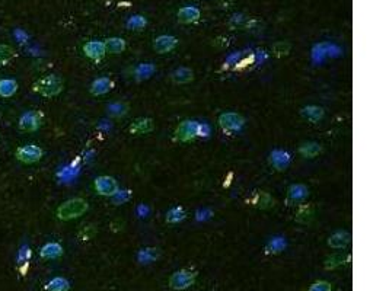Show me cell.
<instances>
[{
  "instance_id": "obj_10",
  "label": "cell",
  "mask_w": 389,
  "mask_h": 291,
  "mask_svg": "<svg viewBox=\"0 0 389 291\" xmlns=\"http://www.w3.org/2000/svg\"><path fill=\"white\" fill-rule=\"evenodd\" d=\"M83 53L86 57H89L95 61H99L106 54V50H105V44L102 41H89L83 46Z\"/></svg>"
},
{
  "instance_id": "obj_22",
  "label": "cell",
  "mask_w": 389,
  "mask_h": 291,
  "mask_svg": "<svg viewBox=\"0 0 389 291\" xmlns=\"http://www.w3.org/2000/svg\"><path fill=\"white\" fill-rule=\"evenodd\" d=\"M69 288H70L69 281H67L66 278H61V277L53 278V280L46 285V290L47 291H67Z\"/></svg>"
},
{
  "instance_id": "obj_29",
  "label": "cell",
  "mask_w": 389,
  "mask_h": 291,
  "mask_svg": "<svg viewBox=\"0 0 389 291\" xmlns=\"http://www.w3.org/2000/svg\"><path fill=\"white\" fill-rule=\"evenodd\" d=\"M156 258H158V249H143L139 254V259L142 262H150V261H155Z\"/></svg>"
},
{
  "instance_id": "obj_25",
  "label": "cell",
  "mask_w": 389,
  "mask_h": 291,
  "mask_svg": "<svg viewBox=\"0 0 389 291\" xmlns=\"http://www.w3.org/2000/svg\"><path fill=\"white\" fill-rule=\"evenodd\" d=\"M15 56H16L15 48L6 46V44H0V66H6Z\"/></svg>"
},
{
  "instance_id": "obj_12",
  "label": "cell",
  "mask_w": 389,
  "mask_h": 291,
  "mask_svg": "<svg viewBox=\"0 0 389 291\" xmlns=\"http://www.w3.org/2000/svg\"><path fill=\"white\" fill-rule=\"evenodd\" d=\"M270 163L277 170H285L290 165V154L282 150H274L270 154Z\"/></svg>"
},
{
  "instance_id": "obj_26",
  "label": "cell",
  "mask_w": 389,
  "mask_h": 291,
  "mask_svg": "<svg viewBox=\"0 0 389 291\" xmlns=\"http://www.w3.org/2000/svg\"><path fill=\"white\" fill-rule=\"evenodd\" d=\"M290 42H287V41H278V42H275L274 46H273V54L277 57H283L287 56L289 54V51H290Z\"/></svg>"
},
{
  "instance_id": "obj_18",
  "label": "cell",
  "mask_w": 389,
  "mask_h": 291,
  "mask_svg": "<svg viewBox=\"0 0 389 291\" xmlns=\"http://www.w3.org/2000/svg\"><path fill=\"white\" fill-rule=\"evenodd\" d=\"M18 92V83L13 79H2L0 80V96L2 98H12Z\"/></svg>"
},
{
  "instance_id": "obj_28",
  "label": "cell",
  "mask_w": 389,
  "mask_h": 291,
  "mask_svg": "<svg viewBox=\"0 0 389 291\" xmlns=\"http://www.w3.org/2000/svg\"><path fill=\"white\" fill-rule=\"evenodd\" d=\"M108 113H110V115H113V117H123V115L128 113V106L125 103L121 102L113 103V105L108 106Z\"/></svg>"
},
{
  "instance_id": "obj_4",
  "label": "cell",
  "mask_w": 389,
  "mask_h": 291,
  "mask_svg": "<svg viewBox=\"0 0 389 291\" xmlns=\"http://www.w3.org/2000/svg\"><path fill=\"white\" fill-rule=\"evenodd\" d=\"M197 278V273L191 270H180L174 273L169 278V287L174 290H187L194 285Z\"/></svg>"
},
{
  "instance_id": "obj_31",
  "label": "cell",
  "mask_w": 389,
  "mask_h": 291,
  "mask_svg": "<svg viewBox=\"0 0 389 291\" xmlns=\"http://www.w3.org/2000/svg\"><path fill=\"white\" fill-rule=\"evenodd\" d=\"M308 291H332V285L328 281H316L308 288Z\"/></svg>"
},
{
  "instance_id": "obj_1",
  "label": "cell",
  "mask_w": 389,
  "mask_h": 291,
  "mask_svg": "<svg viewBox=\"0 0 389 291\" xmlns=\"http://www.w3.org/2000/svg\"><path fill=\"white\" fill-rule=\"evenodd\" d=\"M88 208H89V206H88L86 199H83V198H72V199L64 201L61 206L58 207L57 217L63 221H69V220L83 216L88 211Z\"/></svg>"
},
{
  "instance_id": "obj_3",
  "label": "cell",
  "mask_w": 389,
  "mask_h": 291,
  "mask_svg": "<svg viewBox=\"0 0 389 291\" xmlns=\"http://www.w3.org/2000/svg\"><path fill=\"white\" fill-rule=\"evenodd\" d=\"M204 125H201L197 121H182L175 130V140L181 143H188V141L196 140L200 136H206L204 134Z\"/></svg>"
},
{
  "instance_id": "obj_33",
  "label": "cell",
  "mask_w": 389,
  "mask_h": 291,
  "mask_svg": "<svg viewBox=\"0 0 389 291\" xmlns=\"http://www.w3.org/2000/svg\"><path fill=\"white\" fill-rule=\"evenodd\" d=\"M29 258H31V249H29L28 246H24V248H20L19 256H18V261H19V262H27Z\"/></svg>"
},
{
  "instance_id": "obj_5",
  "label": "cell",
  "mask_w": 389,
  "mask_h": 291,
  "mask_svg": "<svg viewBox=\"0 0 389 291\" xmlns=\"http://www.w3.org/2000/svg\"><path fill=\"white\" fill-rule=\"evenodd\" d=\"M219 125L222 127L223 131L235 132L242 130L245 125V118L236 113H225L219 117Z\"/></svg>"
},
{
  "instance_id": "obj_6",
  "label": "cell",
  "mask_w": 389,
  "mask_h": 291,
  "mask_svg": "<svg viewBox=\"0 0 389 291\" xmlns=\"http://www.w3.org/2000/svg\"><path fill=\"white\" fill-rule=\"evenodd\" d=\"M42 154H44L42 149L35 146V144H27V146H22L19 149H16V159L22 162V163H27V165L39 162Z\"/></svg>"
},
{
  "instance_id": "obj_8",
  "label": "cell",
  "mask_w": 389,
  "mask_h": 291,
  "mask_svg": "<svg viewBox=\"0 0 389 291\" xmlns=\"http://www.w3.org/2000/svg\"><path fill=\"white\" fill-rule=\"evenodd\" d=\"M41 120H42V114L39 111H29L20 115L19 118V128L22 131H37L41 125Z\"/></svg>"
},
{
  "instance_id": "obj_11",
  "label": "cell",
  "mask_w": 389,
  "mask_h": 291,
  "mask_svg": "<svg viewBox=\"0 0 389 291\" xmlns=\"http://www.w3.org/2000/svg\"><path fill=\"white\" fill-rule=\"evenodd\" d=\"M114 87V82L110 77H99L94 80V83L91 85V94L99 96V95L108 94L111 89Z\"/></svg>"
},
{
  "instance_id": "obj_17",
  "label": "cell",
  "mask_w": 389,
  "mask_h": 291,
  "mask_svg": "<svg viewBox=\"0 0 389 291\" xmlns=\"http://www.w3.org/2000/svg\"><path fill=\"white\" fill-rule=\"evenodd\" d=\"M39 255L44 259H56V258L63 255V248H61V244L58 243H47L41 248Z\"/></svg>"
},
{
  "instance_id": "obj_15",
  "label": "cell",
  "mask_w": 389,
  "mask_h": 291,
  "mask_svg": "<svg viewBox=\"0 0 389 291\" xmlns=\"http://www.w3.org/2000/svg\"><path fill=\"white\" fill-rule=\"evenodd\" d=\"M194 79V73L191 69H187V67H181V69H177L174 73H172V80L177 83V85H187L192 82Z\"/></svg>"
},
{
  "instance_id": "obj_21",
  "label": "cell",
  "mask_w": 389,
  "mask_h": 291,
  "mask_svg": "<svg viewBox=\"0 0 389 291\" xmlns=\"http://www.w3.org/2000/svg\"><path fill=\"white\" fill-rule=\"evenodd\" d=\"M308 195H309V189L306 188L305 185L297 184V185H292L289 188V198L293 199V201H302Z\"/></svg>"
},
{
  "instance_id": "obj_2",
  "label": "cell",
  "mask_w": 389,
  "mask_h": 291,
  "mask_svg": "<svg viewBox=\"0 0 389 291\" xmlns=\"http://www.w3.org/2000/svg\"><path fill=\"white\" fill-rule=\"evenodd\" d=\"M32 89L34 92H37L44 98H53L63 91V80L57 75H48L37 80L32 86Z\"/></svg>"
},
{
  "instance_id": "obj_30",
  "label": "cell",
  "mask_w": 389,
  "mask_h": 291,
  "mask_svg": "<svg viewBox=\"0 0 389 291\" xmlns=\"http://www.w3.org/2000/svg\"><path fill=\"white\" fill-rule=\"evenodd\" d=\"M313 216V211H312V207L311 206H304L300 210H299V213H297V221H300V218L302 217H305L304 218V221L306 223V221H309L311 218H312Z\"/></svg>"
},
{
  "instance_id": "obj_19",
  "label": "cell",
  "mask_w": 389,
  "mask_h": 291,
  "mask_svg": "<svg viewBox=\"0 0 389 291\" xmlns=\"http://www.w3.org/2000/svg\"><path fill=\"white\" fill-rule=\"evenodd\" d=\"M302 117L305 120L311 122H318L319 120H322L323 117V109L321 106H316V105H311V106H305L302 109Z\"/></svg>"
},
{
  "instance_id": "obj_9",
  "label": "cell",
  "mask_w": 389,
  "mask_h": 291,
  "mask_svg": "<svg viewBox=\"0 0 389 291\" xmlns=\"http://www.w3.org/2000/svg\"><path fill=\"white\" fill-rule=\"evenodd\" d=\"M178 39L172 35H161L153 41V50L159 54H166L177 47Z\"/></svg>"
},
{
  "instance_id": "obj_13",
  "label": "cell",
  "mask_w": 389,
  "mask_h": 291,
  "mask_svg": "<svg viewBox=\"0 0 389 291\" xmlns=\"http://www.w3.org/2000/svg\"><path fill=\"white\" fill-rule=\"evenodd\" d=\"M200 19V10L194 6H184L178 12V20L181 24H192Z\"/></svg>"
},
{
  "instance_id": "obj_20",
  "label": "cell",
  "mask_w": 389,
  "mask_h": 291,
  "mask_svg": "<svg viewBox=\"0 0 389 291\" xmlns=\"http://www.w3.org/2000/svg\"><path fill=\"white\" fill-rule=\"evenodd\" d=\"M153 130V122L152 120L149 118H140L137 121L132 124L130 127V131L132 134H146V132H150Z\"/></svg>"
},
{
  "instance_id": "obj_32",
  "label": "cell",
  "mask_w": 389,
  "mask_h": 291,
  "mask_svg": "<svg viewBox=\"0 0 389 291\" xmlns=\"http://www.w3.org/2000/svg\"><path fill=\"white\" fill-rule=\"evenodd\" d=\"M328 262H332L331 265H327V268L330 270V268H335V266H340L342 263H347L344 262V256L342 255H337V256H331L330 259H328Z\"/></svg>"
},
{
  "instance_id": "obj_24",
  "label": "cell",
  "mask_w": 389,
  "mask_h": 291,
  "mask_svg": "<svg viewBox=\"0 0 389 291\" xmlns=\"http://www.w3.org/2000/svg\"><path fill=\"white\" fill-rule=\"evenodd\" d=\"M321 150H322V147L318 143H305L299 149L300 154H304L305 158H315L321 153Z\"/></svg>"
},
{
  "instance_id": "obj_14",
  "label": "cell",
  "mask_w": 389,
  "mask_h": 291,
  "mask_svg": "<svg viewBox=\"0 0 389 291\" xmlns=\"http://www.w3.org/2000/svg\"><path fill=\"white\" fill-rule=\"evenodd\" d=\"M351 235L349 232H337L328 239V246H331L334 249H342L347 244L350 243Z\"/></svg>"
},
{
  "instance_id": "obj_34",
  "label": "cell",
  "mask_w": 389,
  "mask_h": 291,
  "mask_svg": "<svg viewBox=\"0 0 389 291\" xmlns=\"http://www.w3.org/2000/svg\"><path fill=\"white\" fill-rule=\"evenodd\" d=\"M270 246H271V248L274 249L273 252H280V251H282V249L285 248V242H283V240H280V239H274V240H273V242L270 243Z\"/></svg>"
},
{
  "instance_id": "obj_16",
  "label": "cell",
  "mask_w": 389,
  "mask_h": 291,
  "mask_svg": "<svg viewBox=\"0 0 389 291\" xmlns=\"http://www.w3.org/2000/svg\"><path fill=\"white\" fill-rule=\"evenodd\" d=\"M104 44L106 53H111V54H120L127 47V44H125V41H124L123 38L118 37L108 38V39H105Z\"/></svg>"
},
{
  "instance_id": "obj_23",
  "label": "cell",
  "mask_w": 389,
  "mask_h": 291,
  "mask_svg": "<svg viewBox=\"0 0 389 291\" xmlns=\"http://www.w3.org/2000/svg\"><path fill=\"white\" fill-rule=\"evenodd\" d=\"M187 217V213L182 207H175V208H171L168 213H166V221L171 223V225H175V223H180L184 218Z\"/></svg>"
},
{
  "instance_id": "obj_7",
  "label": "cell",
  "mask_w": 389,
  "mask_h": 291,
  "mask_svg": "<svg viewBox=\"0 0 389 291\" xmlns=\"http://www.w3.org/2000/svg\"><path fill=\"white\" fill-rule=\"evenodd\" d=\"M95 191L102 197H114L118 192V184L113 176H99L95 179Z\"/></svg>"
},
{
  "instance_id": "obj_27",
  "label": "cell",
  "mask_w": 389,
  "mask_h": 291,
  "mask_svg": "<svg viewBox=\"0 0 389 291\" xmlns=\"http://www.w3.org/2000/svg\"><path fill=\"white\" fill-rule=\"evenodd\" d=\"M146 24H147V20H146L144 16L136 15V16H132V18L127 20V28L139 31V29L144 28V27H146Z\"/></svg>"
}]
</instances>
